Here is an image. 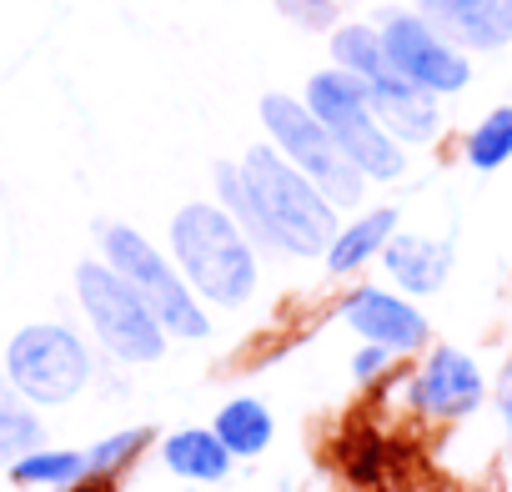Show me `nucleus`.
Here are the masks:
<instances>
[{
	"mask_svg": "<svg viewBox=\"0 0 512 492\" xmlns=\"http://www.w3.org/2000/svg\"><path fill=\"white\" fill-rule=\"evenodd\" d=\"M46 427H41V407H31L0 372V467H11L21 452L41 447Z\"/></svg>",
	"mask_w": 512,
	"mask_h": 492,
	"instance_id": "nucleus-18",
	"label": "nucleus"
},
{
	"mask_svg": "<svg viewBox=\"0 0 512 492\" xmlns=\"http://www.w3.org/2000/svg\"><path fill=\"white\" fill-rule=\"evenodd\" d=\"M171 262L191 282V292L211 307H246L262 282L251 236L221 211V201H191L171 221Z\"/></svg>",
	"mask_w": 512,
	"mask_h": 492,
	"instance_id": "nucleus-1",
	"label": "nucleus"
},
{
	"mask_svg": "<svg viewBox=\"0 0 512 492\" xmlns=\"http://www.w3.org/2000/svg\"><path fill=\"white\" fill-rule=\"evenodd\" d=\"M272 6L302 31H332L337 26V0H272Z\"/></svg>",
	"mask_w": 512,
	"mask_h": 492,
	"instance_id": "nucleus-23",
	"label": "nucleus"
},
{
	"mask_svg": "<svg viewBox=\"0 0 512 492\" xmlns=\"http://www.w3.org/2000/svg\"><path fill=\"white\" fill-rule=\"evenodd\" d=\"M211 432L221 437V447H226L236 462H246V457H262V452L272 447L277 417H272V407H267L262 397H231V402L216 407Z\"/></svg>",
	"mask_w": 512,
	"mask_h": 492,
	"instance_id": "nucleus-16",
	"label": "nucleus"
},
{
	"mask_svg": "<svg viewBox=\"0 0 512 492\" xmlns=\"http://www.w3.org/2000/svg\"><path fill=\"white\" fill-rule=\"evenodd\" d=\"M397 221H402L397 206H372V211H362L357 221H342L337 236H332V246L322 252L327 272H332V277H352V272H362L367 262H377L382 246H387L392 231H397Z\"/></svg>",
	"mask_w": 512,
	"mask_h": 492,
	"instance_id": "nucleus-15",
	"label": "nucleus"
},
{
	"mask_svg": "<svg viewBox=\"0 0 512 492\" xmlns=\"http://www.w3.org/2000/svg\"><path fill=\"white\" fill-rule=\"evenodd\" d=\"M452 262H457L452 241L422 231H392V241L382 246V267L402 297H437L452 277Z\"/></svg>",
	"mask_w": 512,
	"mask_h": 492,
	"instance_id": "nucleus-13",
	"label": "nucleus"
},
{
	"mask_svg": "<svg viewBox=\"0 0 512 492\" xmlns=\"http://www.w3.org/2000/svg\"><path fill=\"white\" fill-rule=\"evenodd\" d=\"M91 467H86V447H31V452H21L11 467H6V477L16 482V487H46V492H61V487H71V482H81Z\"/></svg>",
	"mask_w": 512,
	"mask_h": 492,
	"instance_id": "nucleus-17",
	"label": "nucleus"
},
{
	"mask_svg": "<svg viewBox=\"0 0 512 492\" xmlns=\"http://www.w3.org/2000/svg\"><path fill=\"white\" fill-rule=\"evenodd\" d=\"M262 126L272 136V146L332 201V206H357L367 191V176L337 151V141L327 136V126L307 111V101L292 96H262Z\"/></svg>",
	"mask_w": 512,
	"mask_h": 492,
	"instance_id": "nucleus-8",
	"label": "nucleus"
},
{
	"mask_svg": "<svg viewBox=\"0 0 512 492\" xmlns=\"http://www.w3.org/2000/svg\"><path fill=\"white\" fill-rule=\"evenodd\" d=\"M462 161L472 171H502L512 161V106H492L467 136H462Z\"/></svg>",
	"mask_w": 512,
	"mask_h": 492,
	"instance_id": "nucleus-20",
	"label": "nucleus"
},
{
	"mask_svg": "<svg viewBox=\"0 0 512 492\" xmlns=\"http://www.w3.org/2000/svg\"><path fill=\"white\" fill-rule=\"evenodd\" d=\"M76 302L96 332V342L106 347L111 362L126 367H151L166 357V332L151 317V307L136 297V287L111 272L106 262H81L76 267Z\"/></svg>",
	"mask_w": 512,
	"mask_h": 492,
	"instance_id": "nucleus-7",
	"label": "nucleus"
},
{
	"mask_svg": "<svg viewBox=\"0 0 512 492\" xmlns=\"http://www.w3.org/2000/svg\"><path fill=\"white\" fill-rule=\"evenodd\" d=\"M307 111L327 126V136L337 141V151L372 181H402L407 171V146L377 121L367 91L357 76H347L342 66H327L307 81Z\"/></svg>",
	"mask_w": 512,
	"mask_h": 492,
	"instance_id": "nucleus-4",
	"label": "nucleus"
},
{
	"mask_svg": "<svg viewBox=\"0 0 512 492\" xmlns=\"http://www.w3.org/2000/svg\"><path fill=\"white\" fill-rule=\"evenodd\" d=\"M161 467L176 477V482H191V487H216L231 477L236 457L221 447V437L211 427H176L161 437Z\"/></svg>",
	"mask_w": 512,
	"mask_h": 492,
	"instance_id": "nucleus-14",
	"label": "nucleus"
},
{
	"mask_svg": "<svg viewBox=\"0 0 512 492\" xmlns=\"http://www.w3.org/2000/svg\"><path fill=\"white\" fill-rule=\"evenodd\" d=\"M211 176H216V196H221V211L251 236V246H272V236H267V221H262V206H256V196H251V181H246V171H241V161H216L211 166Z\"/></svg>",
	"mask_w": 512,
	"mask_h": 492,
	"instance_id": "nucleus-19",
	"label": "nucleus"
},
{
	"mask_svg": "<svg viewBox=\"0 0 512 492\" xmlns=\"http://www.w3.org/2000/svg\"><path fill=\"white\" fill-rule=\"evenodd\" d=\"M412 11L467 56H492L512 46V0H412Z\"/></svg>",
	"mask_w": 512,
	"mask_h": 492,
	"instance_id": "nucleus-12",
	"label": "nucleus"
},
{
	"mask_svg": "<svg viewBox=\"0 0 512 492\" xmlns=\"http://www.w3.org/2000/svg\"><path fill=\"white\" fill-rule=\"evenodd\" d=\"M241 171L251 181V196L262 206V221H267V236H272V252H287V257H322L332 236H337V206L272 146H251L241 156Z\"/></svg>",
	"mask_w": 512,
	"mask_h": 492,
	"instance_id": "nucleus-2",
	"label": "nucleus"
},
{
	"mask_svg": "<svg viewBox=\"0 0 512 492\" xmlns=\"http://www.w3.org/2000/svg\"><path fill=\"white\" fill-rule=\"evenodd\" d=\"M151 442H156V427H141V422L136 427H116V432H106V437H96L86 447V467L96 477H121L151 452Z\"/></svg>",
	"mask_w": 512,
	"mask_h": 492,
	"instance_id": "nucleus-21",
	"label": "nucleus"
},
{
	"mask_svg": "<svg viewBox=\"0 0 512 492\" xmlns=\"http://www.w3.org/2000/svg\"><path fill=\"white\" fill-rule=\"evenodd\" d=\"M492 397L487 372L477 367L472 352L452 347V342H432L417 362V372L402 387V402L412 417L422 422H467L482 402Z\"/></svg>",
	"mask_w": 512,
	"mask_h": 492,
	"instance_id": "nucleus-10",
	"label": "nucleus"
},
{
	"mask_svg": "<svg viewBox=\"0 0 512 492\" xmlns=\"http://www.w3.org/2000/svg\"><path fill=\"white\" fill-rule=\"evenodd\" d=\"M332 66H342L347 76L362 81L377 121L402 141V146H432L437 131H442V101L427 96L422 86H412L382 51V36L372 21H347V26H332Z\"/></svg>",
	"mask_w": 512,
	"mask_h": 492,
	"instance_id": "nucleus-3",
	"label": "nucleus"
},
{
	"mask_svg": "<svg viewBox=\"0 0 512 492\" xmlns=\"http://www.w3.org/2000/svg\"><path fill=\"white\" fill-rule=\"evenodd\" d=\"M492 407H497L502 442H507V457H512V357L502 362V372H497V382H492Z\"/></svg>",
	"mask_w": 512,
	"mask_h": 492,
	"instance_id": "nucleus-25",
	"label": "nucleus"
},
{
	"mask_svg": "<svg viewBox=\"0 0 512 492\" xmlns=\"http://www.w3.org/2000/svg\"><path fill=\"white\" fill-rule=\"evenodd\" d=\"M392 362H397V352H387V347H377V342H362V347L352 352V382H357V387H377V382L392 372Z\"/></svg>",
	"mask_w": 512,
	"mask_h": 492,
	"instance_id": "nucleus-24",
	"label": "nucleus"
},
{
	"mask_svg": "<svg viewBox=\"0 0 512 492\" xmlns=\"http://www.w3.org/2000/svg\"><path fill=\"white\" fill-rule=\"evenodd\" d=\"M101 252H106L101 262L136 287V297L151 307V317L161 322L166 337H176V342H206L211 337V317H206L201 297L191 292V282L181 277V267L166 262L136 226L106 221L101 226Z\"/></svg>",
	"mask_w": 512,
	"mask_h": 492,
	"instance_id": "nucleus-5",
	"label": "nucleus"
},
{
	"mask_svg": "<svg viewBox=\"0 0 512 492\" xmlns=\"http://www.w3.org/2000/svg\"><path fill=\"white\" fill-rule=\"evenodd\" d=\"M342 322L362 337V342H377L397 357H417L432 347V322L422 317L417 302H407L402 292H387V287H352L342 297Z\"/></svg>",
	"mask_w": 512,
	"mask_h": 492,
	"instance_id": "nucleus-11",
	"label": "nucleus"
},
{
	"mask_svg": "<svg viewBox=\"0 0 512 492\" xmlns=\"http://www.w3.org/2000/svg\"><path fill=\"white\" fill-rule=\"evenodd\" d=\"M337 462H342V472H347L357 487H382L387 472H392V447H387L382 432L352 427V432L342 437V447H337Z\"/></svg>",
	"mask_w": 512,
	"mask_h": 492,
	"instance_id": "nucleus-22",
	"label": "nucleus"
},
{
	"mask_svg": "<svg viewBox=\"0 0 512 492\" xmlns=\"http://www.w3.org/2000/svg\"><path fill=\"white\" fill-rule=\"evenodd\" d=\"M0 372L6 382L31 402V407H66L76 402L91 377H96V357L81 342L76 327L66 322H31L6 342V357H0Z\"/></svg>",
	"mask_w": 512,
	"mask_h": 492,
	"instance_id": "nucleus-6",
	"label": "nucleus"
},
{
	"mask_svg": "<svg viewBox=\"0 0 512 492\" xmlns=\"http://www.w3.org/2000/svg\"><path fill=\"white\" fill-rule=\"evenodd\" d=\"M377 36H382V51L387 61L412 81L422 86L427 96H462L472 86V61L462 46H452L437 26H427L417 11H382L377 16Z\"/></svg>",
	"mask_w": 512,
	"mask_h": 492,
	"instance_id": "nucleus-9",
	"label": "nucleus"
}]
</instances>
